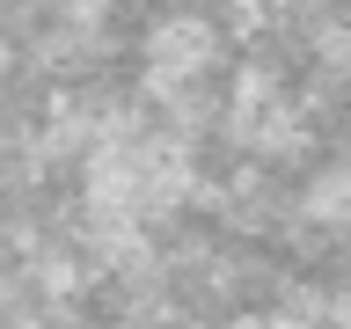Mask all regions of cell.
Here are the masks:
<instances>
[{
	"label": "cell",
	"mask_w": 351,
	"mask_h": 329,
	"mask_svg": "<svg viewBox=\"0 0 351 329\" xmlns=\"http://www.w3.org/2000/svg\"><path fill=\"white\" fill-rule=\"evenodd\" d=\"M0 329H37V322H0Z\"/></svg>",
	"instance_id": "2"
},
{
	"label": "cell",
	"mask_w": 351,
	"mask_h": 329,
	"mask_svg": "<svg viewBox=\"0 0 351 329\" xmlns=\"http://www.w3.org/2000/svg\"><path fill=\"white\" fill-rule=\"evenodd\" d=\"M213 51H219V37L205 15H169V22H154V37H147V81L169 95V88L197 81L213 66Z\"/></svg>",
	"instance_id": "1"
},
{
	"label": "cell",
	"mask_w": 351,
	"mask_h": 329,
	"mask_svg": "<svg viewBox=\"0 0 351 329\" xmlns=\"http://www.w3.org/2000/svg\"><path fill=\"white\" fill-rule=\"evenodd\" d=\"M0 59H8V51H0Z\"/></svg>",
	"instance_id": "3"
}]
</instances>
